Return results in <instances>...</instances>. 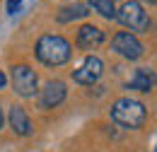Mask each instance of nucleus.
<instances>
[{"instance_id":"obj_7","label":"nucleus","mask_w":157,"mask_h":152,"mask_svg":"<svg viewBox=\"0 0 157 152\" xmlns=\"http://www.w3.org/2000/svg\"><path fill=\"white\" fill-rule=\"evenodd\" d=\"M101 75H104V60L97 56H87L80 63L78 70H73V82L85 85V87H92L94 82H99Z\"/></svg>"},{"instance_id":"obj_12","label":"nucleus","mask_w":157,"mask_h":152,"mask_svg":"<svg viewBox=\"0 0 157 152\" xmlns=\"http://www.w3.org/2000/svg\"><path fill=\"white\" fill-rule=\"evenodd\" d=\"M87 7L94 10L104 19H116V5L114 0H87Z\"/></svg>"},{"instance_id":"obj_10","label":"nucleus","mask_w":157,"mask_h":152,"mask_svg":"<svg viewBox=\"0 0 157 152\" xmlns=\"http://www.w3.org/2000/svg\"><path fill=\"white\" fill-rule=\"evenodd\" d=\"M157 85V75L155 70H150V68H138L133 77L128 80V89H136V92H150L152 87Z\"/></svg>"},{"instance_id":"obj_5","label":"nucleus","mask_w":157,"mask_h":152,"mask_svg":"<svg viewBox=\"0 0 157 152\" xmlns=\"http://www.w3.org/2000/svg\"><path fill=\"white\" fill-rule=\"evenodd\" d=\"M111 51L118 53L121 58H126V60H138V58H143V53H145V46L140 44V39L136 34L118 32L116 36L111 39Z\"/></svg>"},{"instance_id":"obj_1","label":"nucleus","mask_w":157,"mask_h":152,"mask_svg":"<svg viewBox=\"0 0 157 152\" xmlns=\"http://www.w3.org/2000/svg\"><path fill=\"white\" fill-rule=\"evenodd\" d=\"M36 58L46 68H60L65 63H70L73 58V46L70 41L60 34H44L36 41Z\"/></svg>"},{"instance_id":"obj_16","label":"nucleus","mask_w":157,"mask_h":152,"mask_svg":"<svg viewBox=\"0 0 157 152\" xmlns=\"http://www.w3.org/2000/svg\"><path fill=\"white\" fill-rule=\"evenodd\" d=\"M143 2H150V5H155V2H157V0H143Z\"/></svg>"},{"instance_id":"obj_14","label":"nucleus","mask_w":157,"mask_h":152,"mask_svg":"<svg viewBox=\"0 0 157 152\" xmlns=\"http://www.w3.org/2000/svg\"><path fill=\"white\" fill-rule=\"evenodd\" d=\"M5 85H7V75L0 70V89H5Z\"/></svg>"},{"instance_id":"obj_6","label":"nucleus","mask_w":157,"mask_h":152,"mask_svg":"<svg viewBox=\"0 0 157 152\" xmlns=\"http://www.w3.org/2000/svg\"><path fill=\"white\" fill-rule=\"evenodd\" d=\"M68 97V87L63 80H48L39 92H36V101H39V109L48 111V109H56L65 101Z\"/></svg>"},{"instance_id":"obj_2","label":"nucleus","mask_w":157,"mask_h":152,"mask_svg":"<svg viewBox=\"0 0 157 152\" xmlns=\"http://www.w3.org/2000/svg\"><path fill=\"white\" fill-rule=\"evenodd\" d=\"M147 118V109L133 97H121L111 104V121L123 131H138Z\"/></svg>"},{"instance_id":"obj_15","label":"nucleus","mask_w":157,"mask_h":152,"mask_svg":"<svg viewBox=\"0 0 157 152\" xmlns=\"http://www.w3.org/2000/svg\"><path fill=\"white\" fill-rule=\"evenodd\" d=\"M5 126V114H2V109H0V128Z\"/></svg>"},{"instance_id":"obj_9","label":"nucleus","mask_w":157,"mask_h":152,"mask_svg":"<svg viewBox=\"0 0 157 152\" xmlns=\"http://www.w3.org/2000/svg\"><path fill=\"white\" fill-rule=\"evenodd\" d=\"M7 121H10L12 133L20 135V138H29V135L34 133V126H32L29 114H27L22 106H17V104H12V106H10V111H7Z\"/></svg>"},{"instance_id":"obj_11","label":"nucleus","mask_w":157,"mask_h":152,"mask_svg":"<svg viewBox=\"0 0 157 152\" xmlns=\"http://www.w3.org/2000/svg\"><path fill=\"white\" fill-rule=\"evenodd\" d=\"M90 15V7H87V2H70V5H63L58 10V19L60 24H70V22H75V19H85Z\"/></svg>"},{"instance_id":"obj_8","label":"nucleus","mask_w":157,"mask_h":152,"mask_svg":"<svg viewBox=\"0 0 157 152\" xmlns=\"http://www.w3.org/2000/svg\"><path fill=\"white\" fill-rule=\"evenodd\" d=\"M104 29L97 27V24H82L78 29V34H75V44H78V48L82 51H94L99 48L101 44H104Z\"/></svg>"},{"instance_id":"obj_4","label":"nucleus","mask_w":157,"mask_h":152,"mask_svg":"<svg viewBox=\"0 0 157 152\" xmlns=\"http://www.w3.org/2000/svg\"><path fill=\"white\" fill-rule=\"evenodd\" d=\"M116 19L126 29H131V34L133 32H147L150 29V17H147L145 7L138 0H126L121 5V10H116Z\"/></svg>"},{"instance_id":"obj_13","label":"nucleus","mask_w":157,"mask_h":152,"mask_svg":"<svg viewBox=\"0 0 157 152\" xmlns=\"http://www.w3.org/2000/svg\"><path fill=\"white\" fill-rule=\"evenodd\" d=\"M20 7H22V0H7V12H10V15L20 12Z\"/></svg>"},{"instance_id":"obj_3","label":"nucleus","mask_w":157,"mask_h":152,"mask_svg":"<svg viewBox=\"0 0 157 152\" xmlns=\"http://www.w3.org/2000/svg\"><path fill=\"white\" fill-rule=\"evenodd\" d=\"M10 70H12V73H10V80H12L15 94L22 97V99H34L36 92H39V77L34 73V68L20 63V65H12Z\"/></svg>"}]
</instances>
